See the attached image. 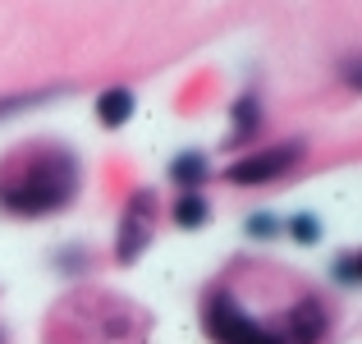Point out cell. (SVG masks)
<instances>
[{
    "instance_id": "obj_1",
    "label": "cell",
    "mask_w": 362,
    "mask_h": 344,
    "mask_svg": "<svg viewBox=\"0 0 362 344\" xmlns=\"http://www.w3.org/2000/svg\"><path fill=\"white\" fill-rule=\"evenodd\" d=\"M78 193V161L69 151H28L0 175V207L14 216H51Z\"/></svg>"
},
{
    "instance_id": "obj_2",
    "label": "cell",
    "mask_w": 362,
    "mask_h": 344,
    "mask_svg": "<svg viewBox=\"0 0 362 344\" xmlns=\"http://www.w3.org/2000/svg\"><path fill=\"white\" fill-rule=\"evenodd\" d=\"M202 326H206V336H211L216 344H280L275 331L262 326V321H252L230 294H211V299H206Z\"/></svg>"
},
{
    "instance_id": "obj_3",
    "label": "cell",
    "mask_w": 362,
    "mask_h": 344,
    "mask_svg": "<svg viewBox=\"0 0 362 344\" xmlns=\"http://www.w3.org/2000/svg\"><path fill=\"white\" fill-rule=\"evenodd\" d=\"M303 161V142H275L266 151H252V156H239L230 166V184H271V179L289 175Z\"/></svg>"
},
{
    "instance_id": "obj_4",
    "label": "cell",
    "mask_w": 362,
    "mask_h": 344,
    "mask_svg": "<svg viewBox=\"0 0 362 344\" xmlns=\"http://www.w3.org/2000/svg\"><path fill=\"white\" fill-rule=\"evenodd\" d=\"M271 331H275L280 344H317L326 336V308H321L317 299H303V303H293V308L284 312V321L271 326Z\"/></svg>"
},
{
    "instance_id": "obj_5",
    "label": "cell",
    "mask_w": 362,
    "mask_h": 344,
    "mask_svg": "<svg viewBox=\"0 0 362 344\" xmlns=\"http://www.w3.org/2000/svg\"><path fill=\"white\" fill-rule=\"evenodd\" d=\"M147 239H151V193H138L129 202V212H124L115 257H119V262H133V257L147 248Z\"/></svg>"
},
{
    "instance_id": "obj_6",
    "label": "cell",
    "mask_w": 362,
    "mask_h": 344,
    "mask_svg": "<svg viewBox=\"0 0 362 344\" xmlns=\"http://www.w3.org/2000/svg\"><path fill=\"white\" fill-rule=\"evenodd\" d=\"M133 115V92L129 88H110L97 97V120L106 124V129H119V124H129Z\"/></svg>"
},
{
    "instance_id": "obj_7",
    "label": "cell",
    "mask_w": 362,
    "mask_h": 344,
    "mask_svg": "<svg viewBox=\"0 0 362 344\" xmlns=\"http://www.w3.org/2000/svg\"><path fill=\"white\" fill-rule=\"evenodd\" d=\"M170 175H175V184L197 188L206 175H211V166H206V156H202V151H184V156H175V161H170Z\"/></svg>"
},
{
    "instance_id": "obj_8",
    "label": "cell",
    "mask_w": 362,
    "mask_h": 344,
    "mask_svg": "<svg viewBox=\"0 0 362 344\" xmlns=\"http://www.w3.org/2000/svg\"><path fill=\"white\" fill-rule=\"evenodd\" d=\"M175 221H179V229H197V225L206 221V197L197 193V188H184V193H179Z\"/></svg>"
},
{
    "instance_id": "obj_9",
    "label": "cell",
    "mask_w": 362,
    "mask_h": 344,
    "mask_svg": "<svg viewBox=\"0 0 362 344\" xmlns=\"http://www.w3.org/2000/svg\"><path fill=\"white\" fill-rule=\"evenodd\" d=\"M257 124H262V106H257V97H239V101H234V142H243L247 133H257Z\"/></svg>"
},
{
    "instance_id": "obj_10",
    "label": "cell",
    "mask_w": 362,
    "mask_h": 344,
    "mask_svg": "<svg viewBox=\"0 0 362 344\" xmlns=\"http://www.w3.org/2000/svg\"><path fill=\"white\" fill-rule=\"evenodd\" d=\"M51 97H60V88H46V92H14V97L0 101V120H9V115H18V110H33V106H42V101H51Z\"/></svg>"
},
{
    "instance_id": "obj_11",
    "label": "cell",
    "mask_w": 362,
    "mask_h": 344,
    "mask_svg": "<svg viewBox=\"0 0 362 344\" xmlns=\"http://www.w3.org/2000/svg\"><path fill=\"white\" fill-rule=\"evenodd\" d=\"M289 239H298V243H317L321 239V225H317V216H289Z\"/></svg>"
},
{
    "instance_id": "obj_12",
    "label": "cell",
    "mask_w": 362,
    "mask_h": 344,
    "mask_svg": "<svg viewBox=\"0 0 362 344\" xmlns=\"http://www.w3.org/2000/svg\"><path fill=\"white\" fill-rule=\"evenodd\" d=\"M335 280L339 285H358V253H344L335 262Z\"/></svg>"
},
{
    "instance_id": "obj_13",
    "label": "cell",
    "mask_w": 362,
    "mask_h": 344,
    "mask_svg": "<svg viewBox=\"0 0 362 344\" xmlns=\"http://www.w3.org/2000/svg\"><path fill=\"white\" fill-rule=\"evenodd\" d=\"M275 216H247V234L252 239H275Z\"/></svg>"
},
{
    "instance_id": "obj_14",
    "label": "cell",
    "mask_w": 362,
    "mask_h": 344,
    "mask_svg": "<svg viewBox=\"0 0 362 344\" xmlns=\"http://www.w3.org/2000/svg\"><path fill=\"white\" fill-rule=\"evenodd\" d=\"M344 79H349V88H362V74H358V60L349 55V64H344Z\"/></svg>"
},
{
    "instance_id": "obj_15",
    "label": "cell",
    "mask_w": 362,
    "mask_h": 344,
    "mask_svg": "<svg viewBox=\"0 0 362 344\" xmlns=\"http://www.w3.org/2000/svg\"><path fill=\"white\" fill-rule=\"evenodd\" d=\"M60 266L64 271H83V253H60Z\"/></svg>"
}]
</instances>
